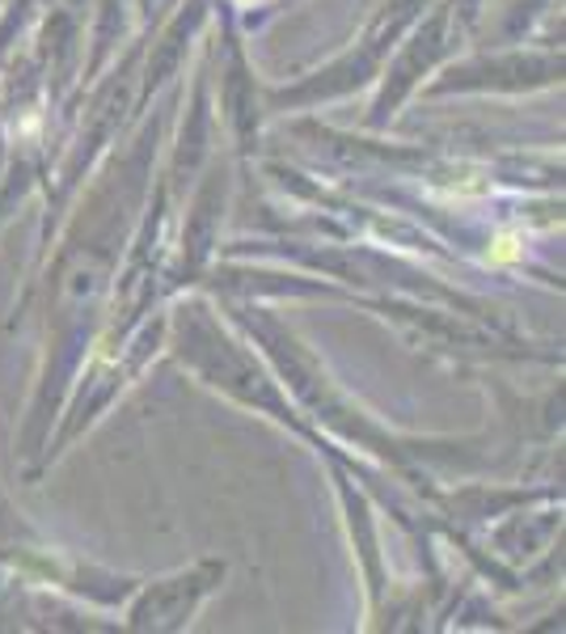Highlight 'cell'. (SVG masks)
Wrapping results in <instances>:
<instances>
[{
    "mask_svg": "<svg viewBox=\"0 0 566 634\" xmlns=\"http://www.w3.org/2000/svg\"><path fill=\"white\" fill-rule=\"evenodd\" d=\"M520 242H515V237H499V242H495V249H490V258H495V263H512L515 254H520Z\"/></svg>",
    "mask_w": 566,
    "mask_h": 634,
    "instance_id": "6da1fadb",
    "label": "cell"
}]
</instances>
